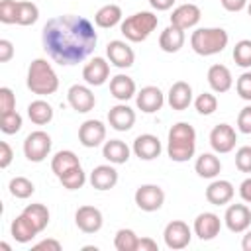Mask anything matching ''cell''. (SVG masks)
Returning a JSON list of instances; mask_svg holds the SVG:
<instances>
[{
	"instance_id": "obj_7",
	"label": "cell",
	"mask_w": 251,
	"mask_h": 251,
	"mask_svg": "<svg viewBox=\"0 0 251 251\" xmlns=\"http://www.w3.org/2000/svg\"><path fill=\"white\" fill-rule=\"evenodd\" d=\"M135 204L143 212H157L165 204V190L159 184H141L135 194Z\"/></svg>"
},
{
	"instance_id": "obj_32",
	"label": "cell",
	"mask_w": 251,
	"mask_h": 251,
	"mask_svg": "<svg viewBox=\"0 0 251 251\" xmlns=\"http://www.w3.org/2000/svg\"><path fill=\"white\" fill-rule=\"evenodd\" d=\"M27 118L35 124V126H45L53 120V108L49 102L45 100H33L29 106H27Z\"/></svg>"
},
{
	"instance_id": "obj_5",
	"label": "cell",
	"mask_w": 251,
	"mask_h": 251,
	"mask_svg": "<svg viewBox=\"0 0 251 251\" xmlns=\"http://www.w3.org/2000/svg\"><path fill=\"white\" fill-rule=\"evenodd\" d=\"M157 24H159V18L153 12H135L120 24V31L127 41L139 43V41H145L155 31Z\"/></svg>"
},
{
	"instance_id": "obj_13",
	"label": "cell",
	"mask_w": 251,
	"mask_h": 251,
	"mask_svg": "<svg viewBox=\"0 0 251 251\" xmlns=\"http://www.w3.org/2000/svg\"><path fill=\"white\" fill-rule=\"evenodd\" d=\"M222 229V220L214 212H202L194 220V235L200 241H210L214 239Z\"/></svg>"
},
{
	"instance_id": "obj_9",
	"label": "cell",
	"mask_w": 251,
	"mask_h": 251,
	"mask_svg": "<svg viewBox=\"0 0 251 251\" xmlns=\"http://www.w3.org/2000/svg\"><path fill=\"white\" fill-rule=\"evenodd\" d=\"M106 139V126L100 120H86L78 127V141L82 147L94 149Z\"/></svg>"
},
{
	"instance_id": "obj_53",
	"label": "cell",
	"mask_w": 251,
	"mask_h": 251,
	"mask_svg": "<svg viewBox=\"0 0 251 251\" xmlns=\"http://www.w3.org/2000/svg\"><path fill=\"white\" fill-rule=\"evenodd\" d=\"M241 249L243 251H251V229H245V235L241 239Z\"/></svg>"
},
{
	"instance_id": "obj_26",
	"label": "cell",
	"mask_w": 251,
	"mask_h": 251,
	"mask_svg": "<svg viewBox=\"0 0 251 251\" xmlns=\"http://www.w3.org/2000/svg\"><path fill=\"white\" fill-rule=\"evenodd\" d=\"M10 231H12V237H14L18 243H29V241L39 233V229L33 226V222H31L25 214L16 216V220H14L12 226H10Z\"/></svg>"
},
{
	"instance_id": "obj_52",
	"label": "cell",
	"mask_w": 251,
	"mask_h": 251,
	"mask_svg": "<svg viewBox=\"0 0 251 251\" xmlns=\"http://www.w3.org/2000/svg\"><path fill=\"white\" fill-rule=\"evenodd\" d=\"M175 2H176V0H149L151 8H153V10H157V12H165V10H171Z\"/></svg>"
},
{
	"instance_id": "obj_41",
	"label": "cell",
	"mask_w": 251,
	"mask_h": 251,
	"mask_svg": "<svg viewBox=\"0 0 251 251\" xmlns=\"http://www.w3.org/2000/svg\"><path fill=\"white\" fill-rule=\"evenodd\" d=\"M0 22L8 24V25L18 22V2L16 0H2L0 2Z\"/></svg>"
},
{
	"instance_id": "obj_19",
	"label": "cell",
	"mask_w": 251,
	"mask_h": 251,
	"mask_svg": "<svg viewBox=\"0 0 251 251\" xmlns=\"http://www.w3.org/2000/svg\"><path fill=\"white\" fill-rule=\"evenodd\" d=\"M131 149H133L135 157H139L141 161H153V159H157V157L161 155V151H163L159 137L153 135V133H141V135H137Z\"/></svg>"
},
{
	"instance_id": "obj_48",
	"label": "cell",
	"mask_w": 251,
	"mask_h": 251,
	"mask_svg": "<svg viewBox=\"0 0 251 251\" xmlns=\"http://www.w3.org/2000/svg\"><path fill=\"white\" fill-rule=\"evenodd\" d=\"M33 249L35 251H43V249H47V251H61V243L57 239H43V241L35 243Z\"/></svg>"
},
{
	"instance_id": "obj_38",
	"label": "cell",
	"mask_w": 251,
	"mask_h": 251,
	"mask_svg": "<svg viewBox=\"0 0 251 251\" xmlns=\"http://www.w3.org/2000/svg\"><path fill=\"white\" fill-rule=\"evenodd\" d=\"M233 61L237 67L249 69L251 67V39H241L233 47Z\"/></svg>"
},
{
	"instance_id": "obj_6",
	"label": "cell",
	"mask_w": 251,
	"mask_h": 251,
	"mask_svg": "<svg viewBox=\"0 0 251 251\" xmlns=\"http://www.w3.org/2000/svg\"><path fill=\"white\" fill-rule=\"evenodd\" d=\"M51 153V135L37 129L24 139V155L31 163H41Z\"/></svg>"
},
{
	"instance_id": "obj_47",
	"label": "cell",
	"mask_w": 251,
	"mask_h": 251,
	"mask_svg": "<svg viewBox=\"0 0 251 251\" xmlns=\"http://www.w3.org/2000/svg\"><path fill=\"white\" fill-rule=\"evenodd\" d=\"M14 57V45L10 39H0V63H8Z\"/></svg>"
},
{
	"instance_id": "obj_42",
	"label": "cell",
	"mask_w": 251,
	"mask_h": 251,
	"mask_svg": "<svg viewBox=\"0 0 251 251\" xmlns=\"http://www.w3.org/2000/svg\"><path fill=\"white\" fill-rule=\"evenodd\" d=\"M235 167L241 173H251V147L243 145L235 151Z\"/></svg>"
},
{
	"instance_id": "obj_54",
	"label": "cell",
	"mask_w": 251,
	"mask_h": 251,
	"mask_svg": "<svg viewBox=\"0 0 251 251\" xmlns=\"http://www.w3.org/2000/svg\"><path fill=\"white\" fill-rule=\"evenodd\" d=\"M0 247L6 249V251H10V245H8V243H0Z\"/></svg>"
},
{
	"instance_id": "obj_21",
	"label": "cell",
	"mask_w": 251,
	"mask_h": 251,
	"mask_svg": "<svg viewBox=\"0 0 251 251\" xmlns=\"http://www.w3.org/2000/svg\"><path fill=\"white\" fill-rule=\"evenodd\" d=\"M235 194V188L229 180H224V178H218V180H212L206 188V200L214 206H226L231 202Z\"/></svg>"
},
{
	"instance_id": "obj_22",
	"label": "cell",
	"mask_w": 251,
	"mask_h": 251,
	"mask_svg": "<svg viewBox=\"0 0 251 251\" xmlns=\"http://www.w3.org/2000/svg\"><path fill=\"white\" fill-rule=\"evenodd\" d=\"M167 102L173 110L176 112H182L186 110L190 104H192V86L184 80H176L171 88H169V94H167Z\"/></svg>"
},
{
	"instance_id": "obj_1",
	"label": "cell",
	"mask_w": 251,
	"mask_h": 251,
	"mask_svg": "<svg viewBox=\"0 0 251 251\" xmlns=\"http://www.w3.org/2000/svg\"><path fill=\"white\" fill-rule=\"evenodd\" d=\"M47 55L65 67L82 63L96 47L98 35L90 20L75 14H63L47 20L41 31Z\"/></svg>"
},
{
	"instance_id": "obj_25",
	"label": "cell",
	"mask_w": 251,
	"mask_h": 251,
	"mask_svg": "<svg viewBox=\"0 0 251 251\" xmlns=\"http://www.w3.org/2000/svg\"><path fill=\"white\" fill-rule=\"evenodd\" d=\"M110 94L120 100V102H127L129 98H133L137 94V86L135 80L127 75H116L110 80Z\"/></svg>"
},
{
	"instance_id": "obj_23",
	"label": "cell",
	"mask_w": 251,
	"mask_h": 251,
	"mask_svg": "<svg viewBox=\"0 0 251 251\" xmlns=\"http://www.w3.org/2000/svg\"><path fill=\"white\" fill-rule=\"evenodd\" d=\"M208 84L214 92L222 94V92H227L231 86H233V76H231V71L226 67V65H212L208 69Z\"/></svg>"
},
{
	"instance_id": "obj_33",
	"label": "cell",
	"mask_w": 251,
	"mask_h": 251,
	"mask_svg": "<svg viewBox=\"0 0 251 251\" xmlns=\"http://www.w3.org/2000/svg\"><path fill=\"white\" fill-rule=\"evenodd\" d=\"M22 214H25L39 231H43L47 227V224H49V210H47L45 204H39V202L37 204H27Z\"/></svg>"
},
{
	"instance_id": "obj_43",
	"label": "cell",
	"mask_w": 251,
	"mask_h": 251,
	"mask_svg": "<svg viewBox=\"0 0 251 251\" xmlns=\"http://www.w3.org/2000/svg\"><path fill=\"white\" fill-rule=\"evenodd\" d=\"M14 110H16V96H14L12 88L2 86L0 88V116L8 114V112H14Z\"/></svg>"
},
{
	"instance_id": "obj_30",
	"label": "cell",
	"mask_w": 251,
	"mask_h": 251,
	"mask_svg": "<svg viewBox=\"0 0 251 251\" xmlns=\"http://www.w3.org/2000/svg\"><path fill=\"white\" fill-rule=\"evenodd\" d=\"M94 24L102 29H110L122 24V8L118 4H106L94 14Z\"/></svg>"
},
{
	"instance_id": "obj_20",
	"label": "cell",
	"mask_w": 251,
	"mask_h": 251,
	"mask_svg": "<svg viewBox=\"0 0 251 251\" xmlns=\"http://www.w3.org/2000/svg\"><path fill=\"white\" fill-rule=\"evenodd\" d=\"M110 127L116 131H129L135 124V110H131L127 104H116L108 112Z\"/></svg>"
},
{
	"instance_id": "obj_29",
	"label": "cell",
	"mask_w": 251,
	"mask_h": 251,
	"mask_svg": "<svg viewBox=\"0 0 251 251\" xmlns=\"http://www.w3.org/2000/svg\"><path fill=\"white\" fill-rule=\"evenodd\" d=\"M194 171L202 178H216L222 171V161L216 153H202L194 163Z\"/></svg>"
},
{
	"instance_id": "obj_3",
	"label": "cell",
	"mask_w": 251,
	"mask_h": 251,
	"mask_svg": "<svg viewBox=\"0 0 251 251\" xmlns=\"http://www.w3.org/2000/svg\"><path fill=\"white\" fill-rule=\"evenodd\" d=\"M27 88L37 96L55 94L59 88V76L47 59H33L27 69Z\"/></svg>"
},
{
	"instance_id": "obj_55",
	"label": "cell",
	"mask_w": 251,
	"mask_h": 251,
	"mask_svg": "<svg viewBox=\"0 0 251 251\" xmlns=\"http://www.w3.org/2000/svg\"><path fill=\"white\" fill-rule=\"evenodd\" d=\"M247 14H249V18H251V2L247 4Z\"/></svg>"
},
{
	"instance_id": "obj_34",
	"label": "cell",
	"mask_w": 251,
	"mask_h": 251,
	"mask_svg": "<svg viewBox=\"0 0 251 251\" xmlns=\"http://www.w3.org/2000/svg\"><path fill=\"white\" fill-rule=\"evenodd\" d=\"M39 18V8L29 0L18 2V25H33Z\"/></svg>"
},
{
	"instance_id": "obj_4",
	"label": "cell",
	"mask_w": 251,
	"mask_h": 251,
	"mask_svg": "<svg viewBox=\"0 0 251 251\" xmlns=\"http://www.w3.org/2000/svg\"><path fill=\"white\" fill-rule=\"evenodd\" d=\"M227 41H229V35L224 27H198L190 35L192 51L202 57L222 53L227 47Z\"/></svg>"
},
{
	"instance_id": "obj_45",
	"label": "cell",
	"mask_w": 251,
	"mask_h": 251,
	"mask_svg": "<svg viewBox=\"0 0 251 251\" xmlns=\"http://www.w3.org/2000/svg\"><path fill=\"white\" fill-rule=\"evenodd\" d=\"M237 129L245 135L251 133V106H245L241 108L239 116H237Z\"/></svg>"
},
{
	"instance_id": "obj_14",
	"label": "cell",
	"mask_w": 251,
	"mask_h": 251,
	"mask_svg": "<svg viewBox=\"0 0 251 251\" xmlns=\"http://www.w3.org/2000/svg\"><path fill=\"white\" fill-rule=\"evenodd\" d=\"M224 222L229 231L243 233L251 226V210L245 204H231V206H227V210L224 214Z\"/></svg>"
},
{
	"instance_id": "obj_31",
	"label": "cell",
	"mask_w": 251,
	"mask_h": 251,
	"mask_svg": "<svg viewBox=\"0 0 251 251\" xmlns=\"http://www.w3.org/2000/svg\"><path fill=\"white\" fill-rule=\"evenodd\" d=\"M75 167H80V161L76 157V153L65 149V151H57L51 159V171L55 173V176L59 178L61 175H65L67 171L75 169Z\"/></svg>"
},
{
	"instance_id": "obj_46",
	"label": "cell",
	"mask_w": 251,
	"mask_h": 251,
	"mask_svg": "<svg viewBox=\"0 0 251 251\" xmlns=\"http://www.w3.org/2000/svg\"><path fill=\"white\" fill-rule=\"evenodd\" d=\"M14 159V151L8 145V141H0V167L6 169Z\"/></svg>"
},
{
	"instance_id": "obj_37",
	"label": "cell",
	"mask_w": 251,
	"mask_h": 251,
	"mask_svg": "<svg viewBox=\"0 0 251 251\" xmlns=\"http://www.w3.org/2000/svg\"><path fill=\"white\" fill-rule=\"evenodd\" d=\"M59 180H61V184H63L67 190H78V188L84 186V182H86V175H84L82 167H75V169L67 171L65 175H61Z\"/></svg>"
},
{
	"instance_id": "obj_10",
	"label": "cell",
	"mask_w": 251,
	"mask_h": 251,
	"mask_svg": "<svg viewBox=\"0 0 251 251\" xmlns=\"http://www.w3.org/2000/svg\"><path fill=\"white\" fill-rule=\"evenodd\" d=\"M106 55H108L110 63L114 67H118V69H129L135 63L133 49L126 41H122V39H112L106 45Z\"/></svg>"
},
{
	"instance_id": "obj_39",
	"label": "cell",
	"mask_w": 251,
	"mask_h": 251,
	"mask_svg": "<svg viewBox=\"0 0 251 251\" xmlns=\"http://www.w3.org/2000/svg\"><path fill=\"white\" fill-rule=\"evenodd\" d=\"M194 108L198 114L202 116H210L218 110V98L212 94V92H202L198 94V98L194 100Z\"/></svg>"
},
{
	"instance_id": "obj_15",
	"label": "cell",
	"mask_w": 251,
	"mask_h": 251,
	"mask_svg": "<svg viewBox=\"0 0 251 251\" xmlns=\"http://www.w3.org/2000/svg\"><path fill=\"white\" fill-rule=\"evenodd\" d=\"M110 76V63L104 57L90 59L82 69V78L88 86H102Z\"/></svg>"
},
{
	"instance_id": "obj_27",
	"label": "cell",
	"mask_w": 251,
	"mask_h": 251,
	"mask_svg": "<svg viewBox=\"0 0 251 251\" xmlns=\"http://www.w3.org/2000/svg\"><path fill=\"white\" fill-rule=\"evenodd\" d=\"M129 153H131V149H129L122 139H110V141H104L102 157H104L106 161H110L112 165H124V163H127Z\"/></svg>"
},
{
	"instance_id": "obj_44",
	"label": "cell",
	"mask_w": 251,
	"mask_h": 251,
	"mask_svg": "<svg viewBox=\"0 0 251 251\" xmlns=\"http://www.w3.org/2000/svg\"><path fill=\"white\" fill-rule=\"evenodd\" d=\"M235 90H237L239 98L251 102V71H245V73L237 78V82H235Z\"/></svg>"
},
{
	"instance_id": "obj_18",
	"label": "cell",
	"mask_w": 251,
	"mask_h": 251,
	"mask_svg": "<svg viewBox=\"0 0 251 251\" xmlns=\"http://www.w3.org/2000/svg\"><path fill=\"white\" fill-rule=\"evenodd\" d=\"M202 18V12L196 4H180L173 10L171 14V25L178 27V29H190L194 27Z\"/></svg>"
},
{
	"instance_id": "obj_16",
	"label": "cell",
	"mask_w": 251,
	"mask_h": 251,
	"mask_svg": "<svg viewBox=\"0 0 251 251\" xmlns=\"http://www.w3.org/2000/svg\"><path fill=\"white\" fill-rule=\"evenodd\" d=\"M135 104L141 112L145 114H155L163 108L165 104V94L161 92L159 86H143L137 94H135Z\"/></svg>"
},
{
	"instance_id": "obj_2",
	"label": "cell",
	"mask_w": 251,
	"mask_h": 251,
	"mask_svg": "<svg viewBox=\"0 0 251 251\" xmlns=\"http://www.w3.org/2000/svg\"><path fill=\"white\" fill-rule=\"evenodd\" d=\"M194 151H196V129L186 122L175 124L169 129V137H167V153L171 161L184 163L194 157Z\"/></svg>"
},
{
	"instance_id": "obj_51",
	"label": "cell",
	"mask_w": 251,
	"mask_h": 251,
	"mask_svg": "<svg viewBox=\"0 0 251 251\" xmlns=\"http://www.w3.org/2000/svg\"><path fill=\"white\" fill-rule=\"evenodd\" d=\"M157 241H153L151 237H139L137 241V251H157Z\"/></svg>"
},
{
	"instance_id": "obj_49",
	"label": "cell",
	"mask_w": 251,
	"mask_h": 251,
	"mask_svg": "<svg viewBox=\"0 0 251 251\" xmlns=\"http://www.w3.org/2000/svg\"><path fill=\"white\" fill-rule=\"evenodd\" d=\"M220 2L227 12H241L247 6V0H220Z\"/></svg>"
},
{
	"instance_id": "obj_50",
	"label": "cell",
	"mask_w": 251,
	"mask_h": 251,
	"mask_svg": "<svg viewBox=\"0 0 251 251\" xmlns=\"http://www.w3.org/2000/svg\"><path fill=\"white\" fill-rule=\"evenodd\" d=\"M239 196H241V200H243V202L251 204V176H249V178H245V180L239 184Z\"/></svg>"
},
{
	"instance_id": "obj_40",
	"label": "cell",
	"mask_w": 251,
	"mask_h": 251,
	"mask_svg": "<svg viewBox=\"0 0 251 251\" xmlns=\"http://www.w3.org/2000/svg\"><path fill=\"white\" fill-rule=\"evenodd\" d=\"M0 129L2 133L6 135H12V133H18L22 129V116L14 110V112H8V114H2L0 116Z\"/></svg>"
},
{
	"instance_id": "obj_8",
	"label": "cell",
	"mask_w": 251,
	"mask_h": 251,
	"mask_svg": "<svg viewBox=\"0 0 251 251\" xmlns=\"http://www.w3.org/2000/svg\"><path fill=\"white\" fill-rule=\"evenodd\" d=\"M190 237H192V231H190L188 224H184L182 220H173V222H169L165 226L163 239H165V245L169 249H173V251L188 247Z\"/></svg>"
},
{
	"instance_id": "obj_36",
	"label": "cell",
	"mask_w": 251,
	"mask_h": 251,
	"mask_svg": "<svg viewBox=\"0 0 251 251\" xmlns=\"http://www.w3.org/2000/svg\"><path fill=\"white\" fill-rule=\"evenodd\" d=\"M8 188H10V194L14 198H20V200H25L35 192L33 182L29 178H25V176H14L10 180V184H8Z\"/></svg>"
},
{
	"instance_id": "obj_35",
	"label": "cell",
	"mask_w": 251,
	"mask_h": 251,
	"mask_svg": "<svg viewBox=\"0 0 251 251\" xmlns=\"http://www.w3.org/2000/svg\"><path fill=\"white\" fill-rule=\"evenodd\" d=\"M137 241H139V237L135 235L133 229L122 227V229L116 231L114 247H116L118 251H137Z\"/></svg>"
},
{
	"instance_id": "obj_12",
	"label": "cell",
	"mask_w": 251,
	"mask_h": 251,
	"mask_svg": "<svg viewBox=\"0 0 251 251\" xmlns=\"http://www.w3.org/2000/svg\"><path fill=\"white\" fill-rule=\"evenodd\" d=\"M237 141L235 129L229 124H218L214 126V129L210 131V145L216 153H229L233 151Z\"/></svg>"
},
{
	"instance_id": "obj_28",
	"label": "cell",
	"mask_w": 251,
	"mask_h": 251,
	"mask_svg": "<svg viewBox=\"0 0 251 251\" xmlns=\"http://www.w3.org/2000/svg\"><path fill=\"white\" fill-rule=\"evenodd\" d=\"M184 29H178L175 25H169L161 31L159 35V47L165 51V53H176L182 49L184 45Z\"/></svg>"
},
{
	"instance_id": "obj_11",
	"label": "cell",
	"mask_w": 251,
	"mask_h": 251,
	"mask_svg": "<svg viewBox=\"0 0 251 251\" xmlns=\"http://www.w3.org/2000/svg\"><path fill=\"white\" fill-rule=\"evenodd\" d=\"M67 100L71 104V108L78 114H86L94 108L96 104V96L94 92L86 86V84H73L67 92Z\"/></svg>"
},
{
	"instance_id": "obj_24",
	"label": "cell",
	"mask_w": 251,
	"mask_h": 251,
	"mask_svg": "<svg viewBox=\"0 0 251 251\" xmlns=\"http://www.w3.org/2000/svg\"><path fill=\"white\" fill-rule=\"evenodd\" d=\"M90 184L96 190H110L118 184V171L112 165H98L90 173Z\"/></svg>"
},
{
	"instance_id": "obj_17",
	"label": "cell",
	"mask_w": 251,
	"mask_h": 251,
	"mask_svg": "<svg viewBox=\"0 0 251 251\" xmlns=\"http://www.w3.org/2000/svg\"><path fill=\"white\" fill-rule=\"evenodd\" d=\"M75 224L84 233H96V231H100L104 218L96 206H80L75 214Z\"/></svg>"
}]
</instances>
